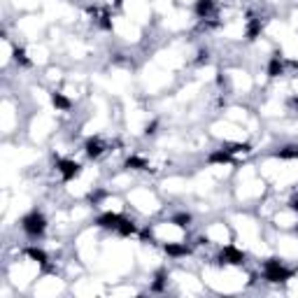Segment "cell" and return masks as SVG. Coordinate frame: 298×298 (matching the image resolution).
Segmentation results:
<instances>
[{
	"instance_id": "1",
	"label": "cell",
	"mask_w": 298,
	"mask_h": 298,
	"mask_svg": "<svg viewBox=\"0 0 298 298\" xmlns=\"http://www.w3.org/2000/svg\"><path fill=\"white\" fill-rule=\"evenodd\" d=\"M263 277H266V282H270V284H282L294 277V270H289L280 259H268L266 263H263Z\"/></svg>"
},
{
	"instance_id": "2",
	"label": "cell",
	"mask_w": 298,
	"mask_h": 298,
	"mask_svg": "<svg viewBox=\"0 0 298 298\" xmlns=\"http://www.w3.org/2000/svg\"><path fill=\"white\" fill-rule=\"evenodd\" d=\"M21 231L28 238H42L47 231V217L38 210H33L21 219Z\"/></svg>"
},
{
	"instance_id": "3",
	"label": "cell",
	"mask_w": 298,
	"mask_h": 298,
	"mask_svg": "<svg viewBox=\"0 0 298 298\" xmlns=\"http://www.w3.org/2000/svg\"><path fill=\"white\" fill-rule=\"evenodd\" d=\"M219 266H242L245 263V252H240L236 245H226L217 256Z\"/></svg>"
},
{
	"instance_id": "4",
	"label": "cell",
	"mask_w": 298,
	"mask_h": 298,
	"mask_svg": "<svg viewBox=\"0 0 298 298\" xmlns=\"http://www.w3.org/2000/svg\"><path fill=\"white\" fill-rule=\"evenodd\" d=\"M56 170L61 173L63 182H72V179H77V177L82 175V166L72 159H59L56 161Z\"/></svg>"
},
{
	"instance_id": "5",
	"label": "cell",
	"mask_w": 298,
	"mask_h": 298,
	"mask_svg": "<svg viewBox=\"0 0 298 298\" xmlns=\"http://www.w3.org/2000/svg\"><path fill=\"white\" fill-rule=\"evenodd\" d=\"M123 222V217L121 214H117V212H103L98 214V219H96V226H100V229H105V231H115L119 229V224Z\"/></svg>"
},
{
	"instance_id": "6",
	"label": "cell",
	"mask_w": 298,
	"mask_h": 298,
	"mask_svg": "<svg viewBox=\"0 0 298 298\" xmlns=\"http://www.w3.org/2000/svg\"><path fill=\"white\" fill-rule=\"evenodd\" d=\"M84 152L89 159H100L103 154H105V145H103V140L100 138H89L86 140V145H84Z\"/></svg>"
},
{
	"instance_id": "7",
	"label": "cell",
	"mask_w": 298,
	"mask_h": 298,
	"mask_svg": "<svg viewBox=\"0 0 298 298\" xmlns=\"http://www.w3.org/2000/svg\"><path fill=\"white\" fill-rule=\"evenodd\" d=\"M196 14L200 19H210V16L217 12V0H196Z\"/></svg>"
},
{
	"instance_id": "8",
	"label": "cell",
	"mask_w": 298,
	"mask_h": 298,
	"mask_svg": "<svg viewBox=\"0 0 298 298\" xmlns=\"http://www.w3.org/2000/svg\"><path fill=\"white\" fill-rule=\"evenodd\" d=\"M163 252L168 254V256H173V259H182V256H189V247L182 245V242H166L163 245Z\"/></svg>"
},
{
	"instance_id": "9",
	"label": "cell",
	"mask_w": 298,
	"mask_h": 298,
	"mask_svg": "<svg viewBox=\"0 0 298 298\" xmlns=\"http://www.w3.org/2000/svg\"><path fill=\"white\" fill-rule=\"evenodd\" d=\"M266 72H268V77H270V79H275V77H282L284 75V61H282V56H280V54L270 59Z\"/></svg>"
},
{
	"instance_id": "10",
	"label": "cell",
	"mask_w": 298,
	"mask_h": 298,
	"mask_svg": "<svg viewBox=\"0 0 298 298\" xmlns=\"http://www.w3.org/2000/svg\"><path fill=\"white\" fill-rule=\"evenodd\" d=\"M207 161H210V163H231V161H233V154L229 152V149H226V147H222V149H214L212 154H210V156H207Z\"/></svg>"
},
{
	"instance_id": "11",
	"label": "cell",
	"mask_w": 298,
	"mask_h": 298,
	"mask_svg": "<svg viewBox=\"0 0 298 298\" xmlns=\"http://www.w3.org/2000/svg\"><path fill=\"white\" fill-rule=\"evenodd\" d=\"M26 256L31 261H35V263H40V266H47V261H49L47 252L40 249V247H26Z\"/></svg>"
},
{
	"instance_id": "12",
	"label": "cell",
	"mask_w": 298,
	"mask_h": 298,
	"mask_svg": "<svg viewBox=\"0 0 298 298\" xmlns=\"http://www.w3.org/2000/svg\"><path fill=\"white\" fill-rule=\"evenodd\" d=\"M52 103H54V107H56L59 112H68L70 107H72V100L65 98L61 91H54L52 93Z\"/></svg>"
},
{
	"instance_id": "13",
	"label": "cell",
	"mask_w": 298,
	"mask_h": 298,
	"mask_svg": "<svg viewBox=\"0 0 298 298\" xmlns=\"http://www.w3.org/2000/svg\"><path fill=\"white\" fill-rule=\"evenodd\" d=\"M261 28H263V26H261V19H256V16H254V19H247L245 38L247 40H256L261 35Z\"/></svg>"
},
{
	"instance_id": "14",
	"label": "cell",
	"mask_w": 298,
	"mask_h": 298,
	"mask_svg": "<svg viewBox=\"0 0 298 298\" xmlns=\"http://www.w3.org/2000/svg\"><path fill=\"white\" fill-rule=\"evenodd\" d=\"M117 233H119L121 238H130V236H135V233H138V226H135V222H130V219H126V217H123V222L119 224Z\"/></svg>"
},
{
	"instance_id": "15",
	"label": "cell",
	"mask_w": 298,
	"mask_h": 298,
	"mask_svg": "<svg viewBox=\"0 0 298 298\" xmlns=\"http://www.w3.org/2000/svg\"><path fill=\"white\" fill-rule=\"evenodd\" d=\"M170 222L175 224L177 229H189V226H191V222H193V217L189 212H179V214H175Z\"/></svg>"
},
{
	"instance_id": "16",
	"label": "cell",
	"mask_w": 298,
	"mask_h": 298,
	"mask_svg": "<svg viewBox=\"0 0 298 298\" xmlns=\"http://www.w3.org/2000/svg\"><path fill=\"white\" fill-rule=\"evenodd\" d=\"M123 166H126L128 170H147V161L142 159V156H135V154H133V156H128V159H126V163H123Z\"/></svg>"
},
{
	"instance_id": "17",
	"label": "cell",
	"mask_w": 298,
	"mask_h": 298,
	"mask_svg": "<svg viewBox=\"0 0 298 298\" xmlns=\"http://www.w3.org/2000/svg\"><path fill=\"white\" fill-rule=\"evenodd\" d=\"M277 159H298V145H287L280 152H275Z\"/></svg>"
},
{
	"instance_id": "18",
	"label": "cell",
	"mask_w": 298,
	"mask_h": 298,
	"mask_svg": "<svg viewBox=\"0 0 298 298\" xmlns=\"http://www.w3.org/2000/svg\"><path fill=\"white\" fill-rule=\"evenodd\" d=\"M166 282H168V273H166V270H159V273H156V277H154L152 291H163Z\"/></svg>"
},
{
	"instance_id": "19",
	"label": "cell",
	"mask_w": 298,
	"mask_h": 298,
	"mask_svg": "<svg viewBox=\"0 0 298 298\" xmlns=\"http://www.w3.org/2000/svg\"><path fill=\"white\" fill-rule=\"evenodd\" d=\"M14 61L21 63V65H31V61L26 59V52H23V49H19V47L14 49Z\"/></svg>"
},
{
	"instance_id": "20",
	"label": "cell",
	"mask_w": 298,
	"mask_h": 298,
	"mask_svg": "<svg viewBox=\"0 0 298 298\" xmlns=\"http://www.w3.org/2000/svg\"><path fill=\"white\" fill-rule=\"evenodd\" d=\"M289 207H291V210H294V212H298V196H294V198H291Z\"/></svg>"
}]
</instances>
